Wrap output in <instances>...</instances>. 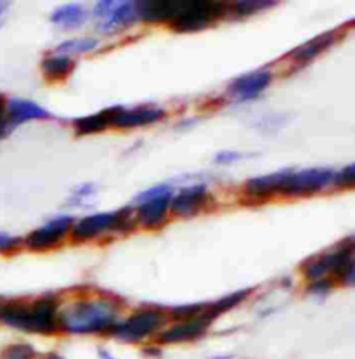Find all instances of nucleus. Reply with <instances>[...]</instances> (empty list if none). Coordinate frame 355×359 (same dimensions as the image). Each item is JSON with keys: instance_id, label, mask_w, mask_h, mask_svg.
Wrapping results in <instances>:
<instances>
[{"instance_id": "nucleus-35", "label": "nucleus", "mask_w": 355, "mask_h": 359, "mask_svg": "<svg viewBox=\"0 0 355 359\" xmlns=\"http://www.w3.org/2000/svg\"><path fill=\"white\" fill-rule=\"evenodd\" d=\"M116 2L115 0H102V2H99L96 6V16L99 18H108L109 14H111V11L115 9Z\"/></svg>"}, {"instance_id": "nucleus-19", "label": "nucleus", "mask_w": 355, "mask_h": 359, "mask_svg": "<svg viewBox=\"0 0 355 359\" xmlns=\"http://www.w3.org/2000/svg\"><path fill=\"white\" fill-rule=\"evenodd\" d=\"M85 20H87V11L83 9L82 6H76V4L61 7V9H57L56 13L50 16V21H53L54 25H60V27L63 28L82 27V23Z\"/></svg>"}, {"instance_id": "nucleus-24", "label": "nucleus", "mask_w": 355, "mask_h": 359, "mask_svg": "<svg viewBox=\"0 0 355 359\" xmlns=\"http://www.w3.org/2000/svg\"><path fill=\"white\" fill-rule=\"evenodd\" d=\"M207 306H204V304H188V306H179L174 309V318H177V320H184V321L194 320V318H201L204 316Z\"/></svg>"}, {"instance_id": "nucleus-5", "label": "nucleus", "mask_w": 355, "mask_h": 359, "mask_svg": "<svg viewBox=\"0 0 355 359\" xmlns=\"http://www.w3.org/2000/svg\"><path fill=\"white\" fill-rule=\"evenodd\" d=\"M335 172L329 168H305V170H286L281 184L283 195L302 196L321 191L326 186L333 184Z\"/></svg>"}, {"instance_id": "nucleus-13", "label": "nucleus", "mask_w": 355, "mask_h": 359, "mask_svg": "<svg viewBox=\"0 0 355 359\" xmlns=\"http://www.w3.org/2000/svg\"><path fill=\"white\" fill-rule=\"evenodd\" d=\"M352 250H354L352 243L343 245V247L336 248V250L331 252V254H326L323 257L316 259V261H312L309 266H307L305 269L307 278L312 281H317V280H324L328 274L336 273L340 264L345 261L349 255H352Z\"/></svg>"}, {"instance_id": "nucleus-23", "label": "nucleus", "mask_w": 355, "mask_h": 359, "mask_svg": "<svg viewBox=\"0 0 355 359\" xmlns=\"http://www.w3.org/2000/svg\"><path fill=\"white\" fill-rule=\"evenodd\" d=\"M99 43H101L99 39H90V36H85V39H71L60 43L56 53H61V56H66V54H85L90 53V50H96Z\"/></svg>"}, {"instance_id": "nucleus-14", "label": "nucleus", "mask_w": 355, "mask_h": 359, "mask_svg": "<svg viewBox=\"0 0 355 359\" xmlns=\"http://www.w3.org/2000/svg\"><path fill=\"white\" fill-rule=\"evenodd\" d=\"M211 320H208L207 316L194 318V320L182 321L181 325H175V327L168 328L167 332H163L160 335V340L163 344H181V342H189V340H196L207 332V328L210 327Z\"/></svg>"}, {"instance_id": "nucleus-31", "label": "nucleus", "mask_w": 355, "mask_h": 359, "mask_svg": "<svg viewBox=\"0 0 355 359\" xmlns=\"http://www.w3.org/2000/svg\"><path fill=\"white\" fill-rule=\"evenodd\" d=\"M94 193H96V186H94V184H83V186H80L78 189H75V191H73V195H71V198H69V201H71V203H80V201H83L85 198L92 196Z\"/></svg>"}, {"instance_id": "nucleus-36", "label": "nucleus", "mask_w": 355, "mask_h": 359, "mask_svg": "<svg viewBox=\"0 0 355 359\" xmlns=\"http://www.w3.org/2000/svg\"><path fill=\"white\" fill-rule=\"evenodd\" d=\"M9 6H11L9 2H0V21H2L4 14L7 13V9H9Z\"/></svg>"}, {"instance_id": "nucleus-22", "label": "nucleus", "mask_w": 355, "mask_h": 359, "mask_svg": "<svg viewBox=\"0 0 355 359\" xmlns=\"http://www.w3.org/2000/svg\"><path fill=\"white\" fill-rule=\"evenodd\" d=\"M248 295H250V290H239V292H234L232 295L224 297V299H221L218 302L208 304L207 311H204V316H207L208 320L214 321L218 314H222V313H225V311L236 307L237 304L243 302Z\"/></svg>"}, {"instance_id": "nucleus-25", "label": "nucleus", "mask_w": 355, "mask_h": 359, "mask_svg": "<svg viewBox=\"0 0 355 359\" xmlns=\"http://www.w3.org/2000/svg\"><path fill=\"white\" fill-rule=\"evenodd\" d=\"M276 6V2H258V0H246V2H237L236 4V13L239 16H250V14L258 13V11L267 9V7Z\"/></svg>"}, {"instance_id": "nucleus-17", "label": "nucleus", "mask_w": 355, "mask_h": 359, "mask_svg": "<svg viewBox=\"0 0 355 359\" xmlns=\"http://www.w3.org/2000/svg\"><path fill=\"white\" fill-rule=\"evenodd\" d=\"M284 174H286V170H281L269 175H258V177L250 179L246 182V193L253 198H265L269 195H274V193H279Z\"/></svg>"}, {"instance_id": "nucleus-11", "label": "nucleus", "mask_w": 355, "mask_h": 359, "mask_svg": "<svg viewBox=\"0 0 355 359\" xmlns=\"http://www.w3.org/2000/svg\"><path fill=\"white\" fill-rule=\"evenodd\" d=\"M165 116V109L162 108H137L125 109L116 106L115 113L111 116V126L120 129H132V127H142L148 123H155Z\"/></svg>"}, {"instance_id": "nucleus-10", "label": "nucleus", "mask_w": 355, "mask_h": 359, "mask_svg": "<svg viewBox=\"0 0 355 359\" xmlns=\"http://www.w3.org/2000/svg\"><path fill=\"white\" fill-rule=\"evenodd\" d=\"M208 198L210 196L204 186H193V188L181 189L177 195L172 196L170 208L181 217H193L208 203Z\"/></svg>"}, {"instance_id": "nucleus-26", "label": "nucleus", "mask_w": 355, "mask_h": 359, "mask_svg": "<svg viewBox=\"0 0 355 359\" xmlns=\"http://www.w3.org/2000/svg\"><path fill=\"white\" fill-rule=\"evenodd\" d=\"M336 274H338L340 281L343 285H352L354 283V255H349L340 267L336 269Z\"/></svg>"}, {"instance_id": "nucleus-2", "label": "nucleus", "mask_w": 355, "mask_h": 359, "mask_svg": "<svg viewBox=\"0 0 355 359\" xmlns=\"http://www.w3.org/2000/svg\"><path fill=\"white\" fill-rule=\"evenodd\" d=\"M0 321L32 333H53L60 327L57 302L54 299L36 300L35 304L0 302Z\"/></svg>"}, {"instance_id": "nucleus-1", "label": "nucleus", "mask_w": 355, "mask_h": 359, "mask_svg": "<svg viewBox=\"0 0 355 359\" xmlns=\"http://www.w3.org/2000/svg\"><path fill=\"white\" fill-rule=\"evenodd\" d=\"M118 306L113 300L89 299L69 304L63 313L57 314V320L66 332L87 335L113 330L118 321Z\"/></svg>"}, {"instance_id": "nucleus-7", "label": "nucleus", "mask_w": 355, "mask_h": 359, "mask_svg": "<svg viewBox=\"0 0 355 359\" xmlns=\"http://www.w3.org/2000/svg\"><path fill=\"white\" fill-rule=\"evenodd\" d=\"M71 226L73 217H57L28 234L25 243H27V247L30 250H49V248L57 247L64 240L66 234L71 229Z\"/></svg>"}, {"instance_id": "nucleus-28", "label": "nucleus", "mask_w": 355, "mask_h": 359, "mask_svg": "<svg viewBox=\"0 0 355 359\" xmlns=\"http://www.w3.org/2000/svg\"><path fill=\"white\" fill-rule=\"evenodd\" d=\"M248 156H255V155H246V153H239V151H222L215 156V162L221 165H229V163H236L239 160L248 158Z\"/></svg>"}, {"instance_id": "nucleus-8", "label": "nucleus", "mask_w": 355, "mask_h": 359, "mask_svg": "<svg viewBox=\"0 0 355 359\" xmlns=\"http://www.w3.org/2000/svg\"><path fill=\"white\" fill-rule=\"evenodd\" d=\"M270 82H272V73L269 69H260L234 80L227 89V94L236 101H251L258 97L270 86Z\"/></svg>"}, {"instance_id": "nucleus-12", "label": "nucleus", "mask_w": 355, "mask_h": 359, "mask_svg": "<svg viewBox=\"0 0 355 359\" xmlns=\"http://www.w3.org/2000/svg\"><path fill=\"white\" fill-rule=\"evenodd\" d=\"M50 118V113L46 108L39 106L36 102L27 101V99H11L7 102V123L9 129L21 126L30 120H46Z\"/></svg>"}, {"instance_id": "nucleus-37", "label": "nucleus", "mask_w": 355, "mask_h": 359, "mask_svg": "<svg viewBox=\"0 0 355 359\" xmlns=\"http://www.w3.org/2000/svg\"><path fill=\"white\" fill-rule=\"evenodd\" d=\"M99 356H101L102 359H115V358H113L111 356V354H109V353H106V351H99Z\"/></svg>"}, {"instance_id": "nucleus-32", "label": "nucleus", "mask_w": 355, "mask_h": 359, "mask_svg": "<svg viewBox=\"0 0 355 359\" xmlns=\"http://www.w3.org/2000/svg\"><path fill=\"white\" fill-rule=\"evenodd\" d=\"M33 351L28 346H14L11 347L6 359H32Z\"/></svg>"}, {"instance_id": "nucleus-34", "label": "nucleus", "mask_w": 355, "mask_h": 359, "mask_svg": "<svg viewBox=\"0 0 355 359\" xmlns=\"http://www.w3.org/2000/svg\"><path fill=\"white\" fill-rule=\"evenodd\" d=\"M9 132V123H7V102L0 96V139Z\"/></svg>"}, {"instance_id": "nucleus-4", "label": "nucleus", "mask_w": 355, "mask_h": 359, "mask_svg": "<svg viewBox=\"0 0 355 359\" xmlns=\"http://www.w3.org/2000/svg\"><path fill=\"white\" fill-rule=\"evenodd\" d=\"M227 14V6L222 2H186L184 11L172 21L175 32L188 33L200 32L210 27L214 21L221 20Z\"/></svg>"}, {"instance_id": "nucleus-9", "label": "nucleus", "mask_w": 355, "mask_h": 359, "mask_svg": "<svg viewBox=\"0 0 355 359\" xmlns=\"http://www.w3.org/2000/svg\"><path fill=\"white\" fill-rule=\"evenodd\" d=\"M137 18L149 21V23H167L174 21L184 11L186 2H170V0H149V2H137Z\"/></svg>"}, {"instance_id": "nucleus-21", "label": "nucleus", "mask_w": 355, "mask_h": 359, "mask_svg": "<svg viewBox=\"0 0 355 359\" xmlns=\"http://www.w3.org/2000/svg\"><path fill=\"white\" fill-rule=\"evenodd\" d=\"M115 113V108L104 109V111L97 113V115L85 116V118H80L75 122L76 132L78 134H94V132H101L108 129L111 126V116Z\"/></svg>"}, {"instance_id": "nucleus-38", "label": "nucleus", "mask_w": 355, "mask_h": 359, "mask_svg": "<svg viewBox=\"0 0 355 359\" xmlns=\"http://www.w3.org/2000/svg\"><path fill=\"white\" fill-rule=\"evenodd\" d=\"M53 359H60V358H53Z\"/></svg>"}, {"instance_id": "nucleus-6", "label": "nucleus", "mask_w": 355, "mask_h": 359, "mask_svg": "<svg viewBox=\"0 0 355 359\" xmlns=\"http://www.w3.org/2000/svg\"><path fill=\"white\" fill-rule=\"evenodd\" d=\"M163 313L158 309H142L132 314L127 321L116 325L111 330L113 335L125 342H139L146 337L153 335L163 325Z\"/></svg>"}, {"instance_id": "nucleus-18", "label": "nucleus", "mask_w": 355, "mask_h": 359, "mask_svg": "<svg viewBox=\"0 0 355 359\" xmlns=\"http://www.w3.org/2000/svg\"><path fill=\"white\" fill-rule=\"evenodd\" d=\"M335 33H326V35L317 36V39L310 40L305 46H302L300 49L293 50L291 57L298 63H307V61L314 60L316 56H319L324 49H328L333 42H335Z\"/></svg>"}, {"instance_id": "nucleus-33", "label": "nucleus", "mask_w": 355, "mask_h": 359, "mask_svg": "<svg viewBox=\"0 0 355 359\" xmlns=\"http://www.w3.org/2000/svg\"><path fill=\"white\" fill-rule=\"evenodd\" d=\"M331 287H333L331 281H328L324 278V280L314 281V283L309 287V292H310V294H314V295H326V294H329V292H331Z\"/></svg>"}, {"instance_id": "nucleus-30", "label": "nucleus", "mask_w": 355, "mask_h": 359, "mask_svg": "<svg viewBox=\"0 0 355 359\" xmlns=\"http://www.w3.org/2000/svg\"><path fill=\"white\" fill-rule=\"evenodd\" d=\"M21 245V240L16 236H11V234L0 233V254H6V252L16 250Z\"/></svg>"}, {"instance_id": "nucleus-20", "label": "nucleus", "mask_w": 355, "mask_h": 359, "mask_svg": "<svg viewBox=\"0 0 355 359\" xmlns=\"http://www.w3.org/2000/svg\"><path fill=\"white\" fill-rule=\"evenodd\" d=\"M75 68L71 57L68 56H50L43 60L42 72L47 80H63Z\"/></svg>"}, {"instance_id": "nucleus-3", "label": "nucleus", "mask_w": 355, "mask_h": 359, "mask_svg": "<svg viewBox=\"0 0 355 359\" xmlns=\"http://www.w3.org/2000/svg\"><path fill=\"white\" fill-rule=\"evenodd\" d=\"M135 219L130 214V208H123L118 212H102L89 217H83L73 228V238L76 241L94 240L106 233H127L134 228Z\"/></svg>"}, {"instance_id": "nucleus-15", "label": "nucleus", "mask_w": 355, "mask_h": 359, "mask_svg": "<svg viewBox=\"0 0 355 359\" xmlns=\"http://www.w3.org/2000/svg\"><path fill=\"white\" fill-rule=\"evenodd\" d=\"M170 200L172 191L141 203L137 208V221L141 222L144 228H158V226H162L163 222L167 221Z\"/></svg>"}, {"instance_id": "nucleus-29", "label": "nucleus", "mask_w": 355, "mask_h": 359, "mask_svg": "<svg viewBox=\"0 0 355 359\" xmlns=\"http://www.w3.org/2000/svg\"><path fill=\"white\" fill-rule=\"evenodd\" d=\"M172 189L168 188V186H155V188H151V189H148V191H142L141 195H137L135 196V200L139 201V203H144V201H148V200H153V198H158V196H162V195H165V193H170Z\"/></svg>"}, {"instance_id": "nucleus-16", "label": "nucleus", "mask_w": 355, "mask_h": 359, "mask_svg": "<svg viewBox=\"0 0 355 359\" xmlns=\"http://www.w3.org/2000/svg\"><path fill=\"white\" fill-rule=\"evenodd\" d=\"M137 20V7L134 2H116L115 9L101 23L99 30L104 33H113L122 28L130 27Z\"/></svg>"}, {"instance_id": "nucleus-27", "label": "nucleus", "mask_w": 355, "mask_h": 359, "mask_svg": "<svg viewBox=\"0 0 355 359\" xmlns=\"http://www.w3.org/2000/svg\"><path fill=\"white\" fill-rule=\"evenodd\" d=\"M335 182L340 188H352L355 182V168L354 165H347L343 170H340L338 174H335Z\"/></svg>"}]
</instances>
